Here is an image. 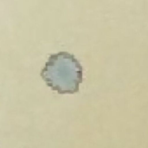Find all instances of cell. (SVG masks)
Listing matches in <instances>:
<instances>
[{"label":"cell","instance_id":"6da1fadb","mask_svg":"<svg viewBox=\"0 0 148 148\" xmlns=\"http://www.w3.org/2000/svg\"><path fill=\"white\" fill-rule=\"evenodd\" d=\"M82 75L80 62L67 52L52 54L41 72V76L48 86L60 95L78 92Z\"/></svg>","mask_w":148,"mask_h":148}]
</instances>
